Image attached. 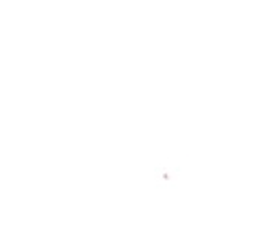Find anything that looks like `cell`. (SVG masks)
Returning <instances> with one entry per match:
<instances>
[]
</instances>
